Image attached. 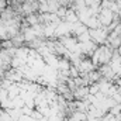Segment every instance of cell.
<instances>
[{"instance_id": "1", "label": "cell", "mask_w": 121, "mask_h": 121, "mask_svg": "<svg viewBox=\"0 0 121 121\" xmlns=\"http://www.w3.org/2000/svg\"><path fill=\"white\" fill-rule=\"evenodd\" d=\"M118 56H120V58H121V47H120V48H118Z\"/></svg>"}]
</instances>
